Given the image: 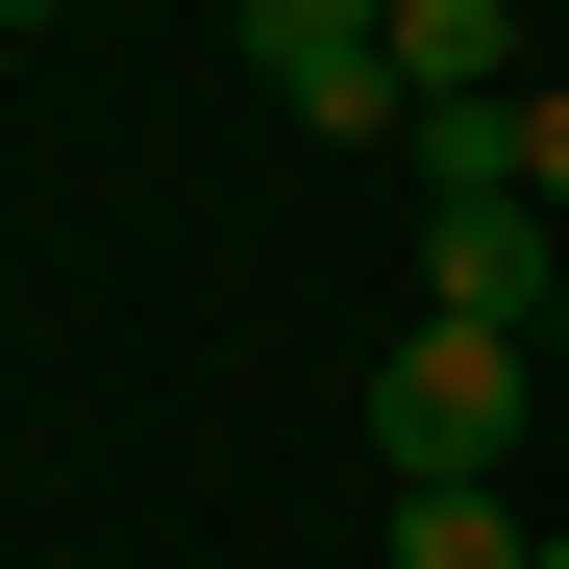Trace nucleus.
Returning <instances> with one entry per match:
<instances>
[{
    "label": "nucleus",
    "mask_w": 569,
    "mask_h": 569,
    "mask_svg": "<svg viewBox=\"0 0 569 569\" xmlns=\"http://www.w3.org/2000/svg\"><path fill=\"white\" fill-rule=\"evenodd\" d=\"M371 50H397V100H421V124H446V100H520V0H397Z\"/></svg>",
    "instance_id": "nucleus-3"
},
{
    "label": "nucleus",
    "mask_w": 569,
    "mask_h": 569,
    "mask_svg": "<svg viewBox=\"0 0 569 569\" xmlns=\"http://www.w3.org/2000/svg\"><path fill=\"white\" fill-rule=\"evenodd\" d=\"M520 397H545V371H520L496 322H421L397 371H371V470H397V496H446V470H520Z\"/></svg>",
    "instance_id": "nucleus-1"
},
{
    "label": "nucleus",
    "mask_w": 569,
    "mask_h": 569,
    "mask_svg": "<svg viewBox=\"0 0 569 569\" xmlns=\"http://www.w3.org/2000/svg\"><path fill=\"white\" fill-rule=\"evenodd\" d=\"M421 322H496V347L569 322V223H545V199H446V223H421Z\"/></svg>",
    "instance_id": "nucleus-2"
},
{
    "label": "nucleus",
    "mask_w": 569,
    "mask_h": 569,
    "mask_svg": "<svg viewBox=\"0 0 569 569\" xmlns=\"http://www.w3.org/2000/svg\"><path fill=\"white\" fill-rule=\"evenodd\" d=\"M520 199L569 223V74H520Z\"/></svg>",
    "instance_id": "nucleus-7"
},
{
    "label": "nucleus",
    "mask_w": 569,
    "mask_h": 569,
    "mask_svg": "<svg viewBox=\"0 0 569 569\" xmlns=\"http://www.w3.org/2000/svg\"><path fill=\"white\" fill-rule=\"evenodd\" d=\"M397 569H545L520 470H446V496H397Z\"/></svg>",
    "instance_id": "nucleus-4"
},
{
    "label": "nucleus",
    "mask_w": 569,
    "mask_h": 569,
    "mask_svg": "<svg viewBox=\"0 0 569 569\" xmlns=\"http://www.w3.org/2000/svg\"><path fill=\"white\" fill-rule=\"evenodd\" d=\"M371 26H397V0H248V74L272 50H371Z\"/></svg>",
    "instance_id": "nucleus-6"
},
{
    "label": "nucleus",
    "mask_w": 569,
    "mask_h": 569,
    "mask_svg": "<svg viewBox=\"0 0 569 569\" xmlns=\"http://www.w3.org/2000/svg\"><path fill=\"white\" fill-rule=\"evenodd\" d=\"M0 26H50V0H0Z\"/></svg>",
    "instance_id": "nucleus-8"
},
{
    "label": "nucleus",
    "mask_w": 569,
    "mask_h": 569,
    "mask_svg": "<svg viewBox=\"0 0 569 569\" xmlns=\"http://www.w3.org/2000/svg\"><path fill=\"white\" fill-rule=\"evenodd\" d=\"M545 569H569V545H545Z\"/></svg>",
    "instance_id": "nucleus-9"
},
{
    "label": "nucleus",
    "mask_w": 569,
    "mask_h": 569,
    "mask_svg": "<svg viewBox=\"0 0 569 569\" xmlns=\"http://www.w3.org/2000/svg\"><path fill=\"white\" fill-rule=\"evenodd\" d=\"M272 100H298L322 149H421V100H397V50H272Z\"/></svg>",
    "instance_id": "nucleus-5"
}]
</instances>
